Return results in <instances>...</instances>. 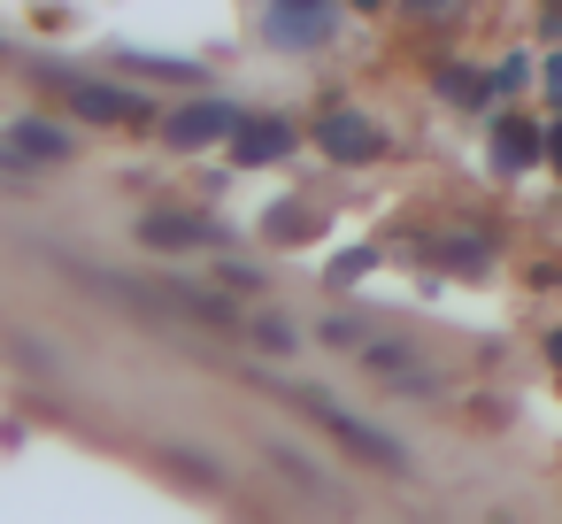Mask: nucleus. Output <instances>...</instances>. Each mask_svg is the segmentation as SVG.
Segmentation results:
<instances>
[{
	"label": "nucleus",
	"mask_w": 562,
	"mask_h": 524,
	"mask_svg": "<svg viewBox=\"0 0 562 524\" xmlns=\"http://www.w3.org/2000/svg\"><path fill=\"white\" fill-rule=\"evenodd\" d=\"M78 116H93V124H139L147 116V101L139 93H124V86H109V78H78V70H40Z\"/></svg>",
	"instance_id": "obj_1"
},
{
	"label": "nucleus",
	"mask_w": 562,
	"mask_h": 524,
	"mask_svg": "<svg viewBox=\"0 0 562 524\" xmlns=\"http://www.w3.org/2000/svg\"><path fill=\"white\" fill-rule=\"evenodd\" d=\"M301 409H316V416L331 424V439H339V447H355L362 462H378V470H408V447H401V439H385L378 424H362V416H347V409H331L324 393H301Z\"/></svg>",
	"instance_id": "obj_2"
},
{
	"label": "nucleus",
	"mask_w": 562,
	"mask_h": 524,
	"mask_svg": "<svg viewBox=\"0 0 562 524\" xmlns=\"http://www.w3.org/2000/svg\"><path fill=\"white\" fill-rule=\"evenodd\" d=\"M239 124H247V109H232V101H193V109L170 116V147H216V140H232Z\"/></svg>",
	"instance_id": "obj_3"
},
{
	"label": "nucleus",
	"mask_w": 562,
	"mask_h": 524,
	"mask_svg": "<svg viewBox=\"0 0 562 524\" xmlns=\"http://www.w3.org/2000/svg\"><path fill=\"white\" fill-rule=\"evenodd\" d=\"M316 147H324L331 163H370L385 140H378V124H370L362 109H331V116L316 124Z\"/></svg>",
	"instance_id": "obj_4"
},
{
	"label": "nucleus",
	"mask_w": 562,
	"mask_h": 524,
	"mask_svg": "<svg viewBox=\"0 0 562 524\" xmlns=\"http://www.w3.org/2000/svg\"><path fill=\"white\" fill-rule=\"evenodd\" d=\"M293 155V116H247L232 132V163L239 170H262V163H285Z\"/></svg>",
	"instance_id": "obj_5"
},
{
	"label": "nucleus",
	"mask_w": 562,
	"mask_h": 524,
	"mask_svg": "<svg viewBox=\"0 0 562 524\" xmlns=\"http://www.w3.org/2000/svg\"><path fill=\"white\" fill-rule=\"evenodd\" d=\"M270 40H278V47H316V40H331V0H270Z\"/></svg>",
	"instance_id": "obj_6"
},
{
	"label": "nucleus",
	"mask_w": 562,
	"mask_h": 524,
	"mask_svg": "<svg viewBox=\"0 0 562 524\" xmlns=\"http://www.w3.org/2000/svg\"><path fill=\"white\" fill-rule=\"evenodd\" d=\"M139 239L155 247V255H186V247H209V239H224L209 216H186V209H155L147 224H139Z\"/></svg>",
	"instance_id": "obj_7"
},
{
	"label": "nucleus",
	"mask_w": 562,
	"mask_h": 524,
	"mask_svg": "<svg viewBox=\"0 0 562 524\" xmlns=\"http://www.w3.org/2000/svg\"><path fill=\"white\" fill-rule=\"evenodd\" d=\"M539 147H547V140H539L524 116H501V124H493V163H501V170H524V163H539Z\"/></svg>",
	"instance_id": "obj_8"
},
{
	"label": "nucleus",
	"mask_w": 562,
	"mask_h": 524,
	"mask_svg": "<svg viewBox=\"0 0 562 524\" xmlns=\"http://www.w3.org/2000/svg\"><path fill=\"white\" fill-rule=\"evenodd\" d=\"M9 140H16L40 170H47V163H70V132H63V124H16Z\"/></svg>",
	"instance_id": "obj_9"
},
{
	"label": "nucleus",
	"mask_w": 562,
	"mask_h": 524,
	"mask_svg": "<svg viewBox=\"0 0 562 524\" xmlns=\"http://www.w3.org/2000/svg\"><path fill=\"white\" fill-rule=\"evenodd\" d=\"M493 86H501V78H477V70H454V63L439 70V93H447V101H462V109H485V93H493Z\"/></svg>",
	"instance_id": "obj_10"
},
{
	"label": "nucleus",
	"mask_w": 562,
	"mask_h": 524,
	"mask_svg": "<svg viewBox=\"0 0 562 524\" xmlns=\"http://www.w3.org/2000/svg\"><path fill=\"white\" fill-rule=\"evenodd\" d=\"M439 263H447V270H485L493 247H485L477 232H447V239H439Z\"/></svg>",
	"instance_id": "obj_11"
},
{
	"label": "nucleus",
	"mask_w": 562,
	"mask_h": 524,
	"mask_svg": "<svg viewBox=\"0 0 562 524\" xmlns=\"http://www.w3.org/2000/svg\"><path fill=\"white\" fill-rule=\"evenodd\" d=\"M362 363H370L378 378H401V363H416V355H408V347H393V339H370V347H362Z\"/></svg>",
	"instance_id": "obj_12"
},
{
	"label": "nucleus",
	"mask_w": 562,
	"mask_h": 524,
	"mask_svg": "<svg viewBox=\"0 0 562 524\" xmlns=\"http://www.w3.org/2000/svg\"><path fill=\"white\" fill-rule=\"evenodd\" d=\"M301 232H316L308 209H270V239H301Z\"/></svg>",
	"instance_id": "obj_13"
},
{
	"label": "nucleus",
	"mask_w": 562,
	"mask_h": 524,
	"mask_svg": "<svg viewBox=\"0 0 562 524\" xmlns=\"http://www.w3.org/2000/svg\"><path fill=\"white\" fill-rule=\"evenodd\" d=\"M408 9H416L424 24H454V16L470 9V0H408Z\"/></svg>",
	"instance_id": "obj_14"
},
{
	"label": "nucleus",
	"mask_w": 562,
	"mask_h": 524,
	"mask_svg": "<svg viewBox=\"0 0 562 524\" xmlns=\"http://www.w3.org/2000/svg\"><path fill=\"white\" fill-rule=\"evenodd\" d=\"M370 263H378V255H370V247H355V255H339V263H331V286H355V278H362V270H370Z\"/></svg>",
	"instance_id": "obj_15"
},
{
	"label": "nucleus",
	"mask_w": 562,
	"mask_h": 524,
	"mask_svg": "<svg viewBox=\"0 0 562 524\" xmlns=\"http://www.w3.org/2000/svg\"><path fill=\"white\" fill-rule=\"evenodd\" d=\"M255 339H262V347H278V355H285V347H293V339H301V332H293V324H285V316H262V324H255Z\"/></svg>",
	"instance_id": "obj_16"
},
{
	"label": "nucleus",
	"mask_w": 562,
	"mask_h": 524,
	"mask_svg": "<svg viewBox=\"0 0 562 524\" xmlns=\"http://www.w3.org/2000/svg\"><path fill=\"white\" fill-rule=\"evenodd\" d=\"M324 339H331V347H355V339H362V324H355V316H331V332H324Z\"/></svg>",
	"instance_id": "obj_17"
},
{
	"label": "nucleus",
	"mask_w": 562,
	"mask_h": 524,
	"mask_svg": "<svg viewBox=\"0 0 562 524\" xmlns=\"http://www.w3.org/2000/svg\"><path fill=\"white\" fill-rule=\"evenodd\" d=\"M547 93H554V101H562V55H554V63H547Z\"/></svg>",
	"instance_id": "obj_18"
},
{
	"label": "nucleus",
	"mask_w": 562,
	"mask_h": 524,
	"mask_svg": "<svg viewBox=\"0 0 562 524\" xmlns=\"http://www.w3.org/2000/svg\"><path fill=\"white\" fill-rule=\"evenodd\" d=\"M547 155H554V163H562V124H554V132H547Z\"/></svg>",
	"instance_id": "obj_19"
},
{
	"label": "nucleus",
	"mask_w": 562,
	"mask_h": 524,
	"mask_svg": "<svg viewBox=\"0 0 562 524\" xmlns=\"http://www.w3.org/2000/svg\"><path fill=\"white\" fill-rule=\"evenodd\" d=\"M547 355H554V363H562V332H554V339H547Z\"/></svg>",
	"instance_id": "obj_20"
},
{
	"label": "nucleus",
	"mask_w": 562,
	"mask_h": 524,
	"mask_svg": "<svg viewBox=\"0 0 562 524\" xmlns=\"http://www.w3.org/2000/svg\"><path fill=\"white\" fill-rule=\"evenodd\" d=\"M355 9H385V0H355Z\"/></svg>",
	"instance_id": "obj_21"
}]
</instances>
